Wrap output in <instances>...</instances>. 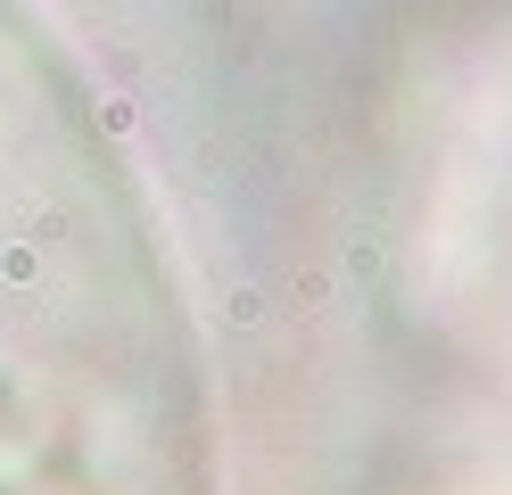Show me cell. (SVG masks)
Segmentation results:
<instances>
[{"label": "cell", "instance_id": "obj_1", "mask_svg": "<svg viewBox=\"0 0 512 495\" xmlns=\"http://www.w3.org/2000/svg\"><path fill=\"white\" fill-rule=\"evenodd\" d=\"M0 495H223L166 223L42 0H0Z\"/></svg>", "mask_w": 512, "mask_h": 495}]
</instances>
